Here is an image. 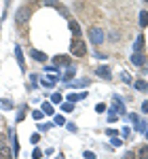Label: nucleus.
<instances>
[{
    "mask_svg": "<svg viewBox=\"0 0 148 159\" xmlns=\"http://www.w3.org/2000/svg\"><path fill=\"white\" fill-rule=\"evenodd\" d=\"M70 53L76 55V57H83L87 53V45L81 40V38H72V43H70Z\"/></svg>",
    "mask_w": 148,
    "mask_h": 159,
    "instance_id": "nucleus-1",
    "label": "nucleus"
},
{
    "mask_svg": "<svg viewBox=\"0 0 148 159\" xmlns=\"http://www.w3.org/2000/svg\"><path fill=\"white\" fill-rule=\"evenodd\" d=\"M40 4H42V7H51V9H57L62 15H68V9L63 7L59 0H40Z\"/></svg>",
    "mask_w": 148,
    "mask_h": 159,
    "instance_id": "nucleus-2",
    "label": "nucleus"
},
{
    "mask_svg": "<svg viewBox=\"0 0 148 159\" xmlns=\"http://www.w3.org/2000/svg\"><path fill=\"white\" fill-rule=\"evenodd\" d=\"M28 19H30V9H28V7H21V9L17 11V15H15V21L19 25H25Z\"/></svg>",
    "mask_w": 148,
    "mask_h": 159,
    "instance_id": "nucleus-3",
    "label": "nucleus"
},
{
    "mask_svg": "<svg viewBox=\"0 0 148 159\" xmlns=\"http://www.w3.org/2000/svg\"><path fill=\"white\" fill-rule=\"evenodd\" d=\"M112 112H114V115H119V117H123V115H127V112H125V106H123V102H121V98H119V96H114V98H112Z\"/></svg>",
    "mask_w": 148,
    "mask_h": 159,
    "instance_id": "nucleus-4",
    "label": "nucleus"
},
{
    "mask_svg": "<svg viewBox=\"0 0 148 159\" xmlns=\"http://www.w3.org/2000/svg\"><path fill=\"white\" fill-rule=\"evenodd\" d=\"M89 36H91V43H95V45H102L104 43V32L99 28H91L89 30Z\"/></svg>",
    "mask_w": 148,
    "mask_h": 159,
    "instance_id": "nucleus-5",
    "label": "nucleus"
},
{
    "mask_svg": "<svg viewBox=\"0 0 148 159\" xmlns=\"http://www.w3.org/2000/svg\"><path fill=\"white\" fill-rule=\"evenodd\" d=\"M30 57H32V60H36V61H40V64H45V61L49 60V57H47V53H42V51H38V49H30Z\"/></svg>",
    "mask_w": 148,
    "mask_h": 159,
    "instance_id": "nucleus-6",
    "label": "nucleus"
},
{
    "mask_svg": "<svg viewBox=\"0 0 148 159\" xmlns=\"http://www.w3.org/2000/svg\"><path fill=\"white\" fill-rule=\"evenodd\" d=\"M95 74H98V76H104V79H110V76H112V70H110V66L102 64V66H98V68H95Z\"/></svg>",
    "mask_w": 148,
    "mask_h": 159,
    "instance_id": "nucleus-7",
    "label": "nucleus"
},
{
    "mask_svg": "<svg viewBox=\"0 0 148 159\" xmlns=\"http://www.w3.org/2000/svg\"><path fill=\"white\" fill-rule=\"evenodd\" d=\"M15 57H17V64H19V68L25 70V60H24V51L19 45H15Z\"/></svg>",
    "mask_w": 148,
    "mask_h": 159,
    "instance_id": "nucleus-8",
    "label": "nucleus"
},
{
    "mask_svg": "<svg viewBox=\"0 0 148 159\" xmlns=\"http://www.w3.org/2000/svg\"><path fill=\"white\" fill-rule=\"evenodd\" d=\"M53 61H55V66H70V57L68 55H55Z\"/></svg>",
    "mask_w": 148,
    "mask_h": 159,
    "instance_id": "nucleus-9",
    "label": "nucleus"
},
{
    "mask_svg": "<svg viewBox=\"0 0 148 159\" xmlns=\"http://www.w3.org/2000/svg\"><path fill=\"white\" fill-rule=\"evenodd\" d=\"M144 61H146V57H144L142 53H133V55H131V64H133V66H144Z\"/></svg>",
    "mask_w": 148,
    "mask_h": 159,
    "instance_id": "nucleus-10",
    "label": "nucleus"
},
{
    "mask_svg": "<svg viewBox=\"0 0 148 159\" xmlns=\"http://www.w3.org/2000/svg\"><path fill=\"white\" fill-rule=\"evenodd\" d=\"M70 32H72L74 34V38H81V32H83V30H81V25H78V21H70Z\"/></svg>",
    "mask_w": 148,
    "mask_h": 159,
    "instance_id": "nucleus-11",
    "label": "nucleus"
},
{
    "mask_svg": "<svg viewBox=\"0 0 148 159\" xmlns=\"http://www.w3.org/2000/svg\"><path fill=\"white\" fill-rule=\"evenodd\" d=\"M136 129L144 134V132H148V123L144 121V119H140V117H137V121H136Z\"/></svg>",
    "mask_w": 148,
    "mask_h": 159,
    "instance_id": "nucleus-12",
    "label": "nucleus"
},
{
    "mask_svg": "<svg viewBox=\"0 0 148 159\" xmlns=\"http://www.w3.org/2000/svg\"><path fill=\"white\" fill-rule=\"evenodd\" d=\"M85 98H87L85 91H81V93H70V96H68V102H72V104H74V102H78V100H85Z\"/></svg>",
    "mask_w": 148,
    "mask_h": 159,
    "instance_id": "nucleus-13",
    "label": "nucleus"
},
{
    "mask_svg": "<svg viewBox=\"0 0 148 159\" xmlns=\"http://www.w3.org/2000/svg\"><path fill=\"white\" fill-rule=\"evenodd\" d=\"M55 83H57V76H53V74L45 76V81H42V85H45V87H53Z\"/></svg>",
    "mask_w": 148,
    "mask_h": 159,
    "instance_id": "nucleus-14",
    "label": "nucleus"
},
{
    "mask_svg": "<svg viewBox=\"0 0 148 159\" xmlns=\"http://www.w3.org/2000/svg\"><path fill=\"white\" fill-rule=\"evenodd\" d=\"M133 49H136V53H140V51L144 49V36H142V34L136 38V45H133Z\"/></svg>",
    "mask_w": 148,
    "mask_h": 159,
    "instance_id": "nucleus-15",
    "label": "nucleus"
},
{
    "mask_svg": "<svg viewBox=\"0 0 148 159\" xmlns=\"http://www.w3.org/2000/svg\"><path fill=\"white\" fill-rule=\"evenodd\" d=\"M0 159H13L11 151H9L7 147H0Z\"/></svg>",
    "mask_w": 148,
    "mask_h": 159,
    "instance_id": "nucleus-16",
    "label": "nucleus"
},
{
    "mask_svg": "<svg viewBox=\"0 0 148 159\" xmlns=\"http://www.w3.org/2000/svg\"><path fill=\"white\" fill-rule=\"evenodd\" d=\"M42 112H45V115H53V104H51V102H42Z\"/></svg>",
    "mask_w": 148,
    "mask_h": 159,
    "instance_id": "nucleus-17",
    "label": "nucleus"
},
{
    "mask_svg": "<svg viewBox=\"0 0 148 159\" xmlns=\"http://www.w3.org/2000/svg\"><path fill=\"white\" fill-rule=\"evenodd\" d=\"M137 157H140V159H148V144L140 147V151H137Z\"/></svg>",
    "mask_w": 148,
    "mask_h": 159,
    "instance_id": "nucleus-18",
    "label": "nucleus"
},
{
    "mask_svg": "<svg viewBox=\"0 0 148 159\" xmlns=\"http://www.w3.org/2000/svg\"><path fill=\"white\" fill-rule=\"evenodd\" d=\"M140 25H142V28H146V25H148V13L146 11L140 13Z\"/></svg>",
    "mask_w": 148,
    "mask_h": 159,
    "instance_id": "nucleus-19",
    "label": "nucleus"
},
{
    "mask_svg": "<svg viewBox=\"0 0 148 159\" xmlns=\"http://www.w3.org/2000/svg\"><path fill=\"white\" fill-rule=\"evenodd\" d=\"M62 100H63L62 93H53L51 96V104H62Z\"/></svg>",
    "mask_w": 148,
    "mask_h": 159,
    "instance_id": "nucleus-20",
    "label": "nucleus"
},
{
    "mask_svg": "<svg viewBox=\"0 0 148 159\" xmlns=\"http://www.w3.org/2000/svg\"><path fill=\"white\" fill-rule=\"evenodd\" d=\"M121 81H123V83H127V85H129V83H133L131 74H127V72H121Z\"/></svg>",
    "mask_w": 148,
    "mask_h": 159,
    "instance_id": "nucleus-21",
    "label": "nucleus"
},
{
    "mask_svg": "<svg viewBox=\"0 0 148 159\" xmlns=\"http://www.w3.org/2000/svg\"><path fill=\"white\" fill-rule=\"evenodd\" d=\"M136 87L140 89V91H148V83H144V81H137Z\"/></svg>",
    "mask_w": 148,
    "mask_h": 159,
    "instance_id": "nucleus-22",
    "label": "nucleus"
},
{
    "mask_svg": "<svg viewBox=\"0 0 148 159\" xmlns=\"http://www.w3.org/2000/svg\"><path fill=\"white\" fill-rule=\"evenodd\" d=\"M72 76H74V66H70V68H68V72H66V76H63V81H70Z\"/></svg>",
    "mask_w": 148,
    "mask_h": 159,
    "instance_id": "nucleus-23",
    "label": "nucleus"
},
{
    "mask_svg": "<svg viewBox=\"0 0 148 159\" xmlns=\"http://www.w3.org/2000/svg\"><path fill=\"white\" fill-rule=\"evenodd\" d=\"M74 106H72V102H62V110H66V112H70Z\"/></svg>",
    "mask_w": 148,
    "mask_h": 159,
    "instance_id": "nucleus-24",
    "label": "nucleus"
},
{
    "mask_svg": "<svg viewBox=\"0 0 148 159\" xmlns=\"http://www.w3.org/2000/svg\"><path fill=\"white\" fill-rule=\"evenodd\" d=\"M32 117H34L36 121H40V119L45 117V112H42V110H34V112H32Z\"/></svg>",
    "mask_w": 148,
    "mask_h": 159,
    "instance_id": "nucleus-25",
    "label": "nucleus"
},
{
    "mask_svg": "<svg viewBox=\"0 0 148 159\" xmlns=\"http://www.w3.org/2000/svg\"><path fill=\"white\" fill-rule=\"evenodd\" d=\"M32 157H34V159H40V157H42V151H40V148H34V151H32Z\"/></svg>",
    "mask_w": 148,
    "mask_h": 159,
    "instance_id": "nucleus-26",
    "label": "nucleus"
},
{
    "mask_svg": "<svg viewBox=\"0 0 148 159\" xmlns=\"http://www.w3.org/2000/svg\"><path fill=\"white\" fill-rule=\"evenodd\" d=\"M0 106H2V108H11L13 102H9V100H0Z\"/></svg>",
    "mask_w": 148,
    "mask_h": 159,
    "instance_id": "nucleus-27",
    "label": "nucleus"
},
{
    "mask_svg": "<svg viewBox=\"0 0 148 159\" xmlns=\"http://www.w3.org/2000/svg\"><path fill=\"white\" fill-rule=\"evenodd\" d=\"M116 119H119V115H114V112L110 110V112H108V121H110V123H114Z\"/></svg>",
    "mask_w": 148,
    "mask_h": 159,
    "instance_id": "nucleus-28",
    "label": "nucleus"
},
{
    "mask_svg": "<svg viewBox=\"0 0 148 159\" xmlns=\"http://www.w3.org/2000/svg\"><path fill=\"white\" fill-rule=\"evenodd\" d=\"M63 123H66V119H63L62 115H57V117H55V125H63Z\"/></svg>",
    "mask_w": 148,
    "mask_h": 159,
    "instance_id": "nucleus-29",
    "label": "nucleus"
},
{
    "mask_svg": "<svg viewBox=\"0 0 148 159\" xmlns=\"http://www.w3.org/2000/svg\"><path fill=\"white\" fill-rule=\"evenodd\" d=\"M24 117H25V108H21L19 115H17V121H24Z\"/></svg>",
    "mask_w": 148,
    "mask_h": 159,
    "instance_id": "nucleus-30",
    "label": "nucleus"
},
{
    "mask_svg": "<svg viewBox=\"0 0 148 159\" xmlns=\"http://www.w3.org/2000/svg\"><path fill=\"white\" fill-rule=\"evenodd\" d=\"M112 144H114V147H121V138H116V136H112Z\"/></svg>",
    "mask_w": 148,
    "mask_h": 159,
    "instance_id": "nucleus-31",
    "label": "nucleus"
},
{
    "mask_svg": "<svg viewBox=\"0 0 148 159\" xmlns=\"http://www.w3.org/2000/svg\"><path fill=\"white\" fill-rule=\"evenodd\" d=\"M38 129H40V132H47V129H51V123H47V125H38Z\"/></svg>",
    "mask_w": 148,
    "mask_h": 159,
    "instance_id": "nucleus-32",
    "label": "nucleus"
},
{
    "mask_svg": "<svg viewBox=\"0 0 148 159\" xmlns=\"http://www.w3.org/2000/svg\"><path fill=\"white\" fill-rule=\"evenodd\" d=\"M85 159H95V155H93L91 151H85Z\"/></svg>",
    "mask_w": 148,
    "mask_h": 159,
    "instance_id": "nucleus-33",
    "label": "nucleus"
},
{
    "mask_svg": "<svg viewBox=\"0 0 148 159\" xmlns=\"http://www.w3.org/2000/svg\"><path fill=\"white\" fill-rule=\"evenodd\" d=\"M121 159H136V155H133V153H125Z\"/></svg>",
    "mask_w": 148,
    "mask_h": 159,
    "instance_id": "nucleus-34",
    "label": "nucleus"
},
{
    "mask_svg": "<svg viewBox=\"0 0 148 159\" xmlns=\"http://www.w3.org/2000/svg\"><path fill=\"white\" fill-rule=\"evenodd\" d=\"M38 140H40V134H32V142H34V144H36Z\"/></svg>",
    "mask_w": 148,
    "mask_h": 159,
    "instance_id": "nucleus-35",
    "label": "nucleus"
},
{
    "mask_svg": "<svg viewBox=\"0 0 148 159\" xmlns=\"http://www.w3.org/2000/svg\"><path fill=\"white\" fill-rule=\"evenodd\" d=\"M95 110H98V112H104V110H106V106H104V104H98V106H95Z\"/></svg>",
    "mask_w": 148,
    "mask_h": 159,
    "instance_id": "nucleus-36",
    "label": "nucleus"
},
{
    "mask_svg": "<svg viewBox=\"0 0 148 159\" xmlns=\"http://www.w3.org/2000/svg\"><path fill=\"white\" fill-rule=\"evenodd\" d=\"M129 132H131L129 127H123V129H121V134H123V136H129Z\"/></svg>",
    "mask_w": 148,
    "mask_h": 159,
    "instance_id": "nucleus-37",
    "label": "nucleus"
},
{
    "mask_svg": "<svg viewBox=\"0 0 148 159\" xmlns=\"http://www.w3.org/2000/svg\"><path fill=\"white\" fill-rule=\"evenodd\" d=\"M142 110H144V112H148V102H144V104H142Z\"/></svg>",
    "mask_w": 148,
    "mask_h": 159,
    "instance_id": "nucleus-38",
    "label": "nucleus"
},
{
    "mask_svg": "<svg viewBox=\"0 0 148 159\" xmlns=\"http://www.w3.org/2000/svg\"><path fill=\"white\" fill-rule=\"evenodd\" d=\"M144 64H146V66H144V70H146V72H148V61H144Z\"/></svg>",
    "mask_w": 148,
    "mask_h": 159,
    "instance_id": "nucleus-39",
    "label": "nucleus"
},
{
    "mask_svg": "<svg viewBox=\"0 0 148 159\" xmlns=\"http://www.w3.org/2000/svg\"><path fill=\"white\" fill-rule=\"evenodd\" d=\"M144 2H148V0H144Z\"/></svg>",
    "mask_w": 148,
    "mask_h": 159,
    "instance_id": "nucleus-40",
    "label": "nucleus"
}]
</instances>
